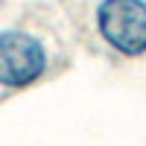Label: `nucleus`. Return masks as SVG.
I'll return each instance as SVG.
<instances>
[{
  "label": "nucleus",
  "instance_id": "1",
  "mask_svg": "<svg viewBox=\"0 0 146 146\" xmlns=\"http://www.w3.org/2000/svg\"><path fill=\"white\" fill-rule=\"evenodd\" d=\"M96 27L117 53H146V0H102L96 9Z\"/></svg>",
  "mask_w": 146,
  "mask_h": 146
},
{
  "label": "nucleus",
  "instance_id": "2",
  "mask_svg": "<svg viewBox=\"0 0 146 146\" xmlns=\"http://www.w3.org/2000/svg\"><path fill=\"white\" fill-rule=\"evenodd\" d=\"M47 70V53L27 32H0V88H29Z\"/></svg>",
  "mask_w": 146,
  "mask_h": 146
}]
</instances>
